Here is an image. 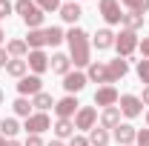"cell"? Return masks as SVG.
Masks as SVG:
<instances>
[{"instance_id": "obj_1", "label": "cell", "mask_w": 149, "mask_h": 146, "mask_svg": "<svg viewBox=\"0 0 149 146\" xmlns=\"http://www.w3.org/2000/svg\"><path fill=\"white\" fill-rule=\"evenodd\" d=\"M66 43H69V60L74 66H89L92 63V40L80 26H72L66 32Z\"/></svg>"}, {"instance_id": "obj_46", "label": "cell", "mask_w": 149, "mask_h": 146, "mask_svg": "<svg viewBox=\"0 0 149 146\" xmlns=\"http://www.w3.org/2000/svg\"><path fill=\"white\" fill-rule=\"evenodd\" d=\"M132 146H135V143H132Z\"/></svg>"}, {"instance_id": "obj_27", "label": "cell", "mask_w": 149, "mask_h": 146, "mask_svg": "<svg viewBox=\"0 0 149 146\" xmlns=\"http://www.w3.org/2000/svg\"><path fill=\"white\" fill-rule=\"evenodd\" d=\"M17 132H20V123L15 120V117H6V120H0V135H3L6 140H12Z\"/></svg>"}, {"instance_id": "obj_26", "label": "cell", "mask_w": 149, "mask_h": 146, "mask_svg": "<svg viewBox=\"0 0 149 146\" xmlns=\"http://www.w3.org/2000/svg\"><path fill=\"white\" fill-rule=\"evenodd\" d=\"M32 106L40 112H46V109H55V100H52V95L49 92H37L35 97H32Z\"/></svg>"}, {"instance_id": "obj_41", "label": "cell", "mask_w": 149, "mask_h": 146, "mask_svg": "<svg viewBox=\"0 0 149 146\" xmlns=\"http://www.w3.org/2000/svg\"><path fill=\"white\" fill-rule=\"evenodd\" d=\"M49 146H66V143H63V140H52Z\"/></svg>"}, {"instance_id": "obj_28", "label": "cell", "mask_w": 149, "mask_h": 146, "mask_svg": "<svg viewBox=\"0 0 149 146\" xmlns=\"http://www.w3.org/2000/svg\"><path fill=\"white\" fill-rule=\"evenodd\" d=\"M12 109H15L17 117H29V115H32V100H29V97H17V100L12 103Z\"/></svg>"}, {"instance_id": "obj_23", "label": "cell", "mask_w": 149, "mask_h": 146, "mask_svg": "<svg viewBox=\"0 0 149 146\" xmlns=\"http://www.w3.org/2000/svg\"><path fill=\"white\" fill-rule=\"evenodd\" d=\"M57 140H63V138H72L74 135V120H63V117H57V123L52 126Z\"/></svg>"}, {"instance_id": "obj_37", "label": "cell", "mask_w": 149, "mask_h": 146, "mask_svg": "<svg viewBox=\"0 0 149 146\" xmlns=\"http://www.w3.org/2000/svg\"><path fill=\"white\" fill-rule=\"evenodd\" d=\"M138 49H141V52H143V57L149 60V37H143V40L138 43Z\"/></svg>"}, {"instance_id": "obj_25", "label": "cell", "mask_w": 149, "mask_h": 146, "mask_svg": "<svg viewBox=\"0 0 149 146\" xmlns=\"http://www.w3.org/2000/svg\"><path fill=\"white\" fill-rule=\"evenodd\" d=\"M120 26L129 29V32H141V29H143V15H138V12H126L123 20H120Z\"/></svg>"}, {"instance_id": "obj_5", "label": "cell", "mask_w": 149, "mask_h": 146, "mask_svg": "<svg viewBox=\"0 0 149 146\" xmlns=\"http://www.w3.org/2000/svg\"><path fill=\"white\" fill-rule=\"evenodd\" d=\"M126 72H129V60H126V57H115V60H109V63H106V86L123 80Z\"/></svg>"}, {"instance_id": "obj_21", "label": "cell", "mask_w": 149, "mask_h": 146, "mask_svg": "<svg viewBox=\"0 0 149 146\" xmlns=\"http://www.w3.org/2000/svg\"><path fill=\"white\" fill-rule=\"evenodd\" d=\"M86 80H92V83H103V86H106V63L92 60V63L86 66Z\"/></svg>"}, {"instance_id": "obj_10", "label": "cell", "mask_w": 149, "mask_h": 146, "mask_svg": "<svg viewBox=\"0 0 149 146\" xmlns=\"http://www.w3.org/2000/svg\"><path fill=\"white\" fill-rule=\"evenodd\" d=\"M17 92H20V97H35L37 92H43V80H40V74H26V77H20Z\"/></svg>"}, {"instance_id": "obj_19", "label": "cell", "mask_w": 149, "mask_h": 146, "mask_svg": "<svg viewBox=\"0 0 149 146\" xmlns=\"http://www.w3.org/2000/svg\"><path fill=\"white\" fill-rule=\"evenodd\" d=\"M100 123L97 126H103V129H115L118 123H120V109L118 106H106V109L100 112V117H97Z\"/></svg>"}, {"instance_id": "obj_36", "label": "cell", "mask_w": 149, "mask_h": 146, "mask_svg": "<svg viewBox=\"0 0 149 146\" xmlns=\"http://www.w3.org/2000/svg\"><path fill=\"white\" fill-rule=\"evenodd\" d=\"M12 9H15V6H12V3H9V0H0V20L6 17V15H9V12H12Z\"/></svg>"}, {"instance_id": "obj_17", "label": "cell", "mask_w": 149, "mask_h": 146, "mask_svg": "<svg viewBox=\"0 0 149 146\" xmlns=\"http://www.w3.org/2000/svg\"><path fill=\"white\" fill-rule=\"evenodd\" d=\"M135 135H138V129L132 126V123H118L115 126V140L120 146H132L135 143Z\"/></svg>"}, {"instance_id": "obj_31", "label": "cell", "mask_w": 149, "mask_h": 146, "mask_svg": "<svg viewBox=\"0 0 149 146\" xmlns=\"http://www.w3.org/2000/svg\"><path fill=\"white\" fill-rule=\"evenodd\" d=\"M135 72H138V77H141V83H146V86H149V60H146V57L138 60V69H135Z\"/></svg>"}, {"instance_id": "obj_14", "label": "cell", "mask_w": 149, "mask_h": 146, "mask_svg": "<svg viewBox=\"0 0 149 146\" xmlns=\"http://www.w3.org/2000/svg\"><path fill=\"white\" fill-rule=\"evenodd\" d=\"M80 15H83V9H80V3L77 0H66V3H60V17H63V23H77L80 20Z\"/></svg>"}, {"instance_id": "obj_2", "label": "cell", "mask_w": 149, "mask_h": 146, "mask_svg": "<svg viewBox=\"0 0 149 146\" xmlns=\"http://www.w3.org/2000/svg\"><path fill=\"white\" fill-rule=\"evenodd\" d=\"M15 12L23 17V23H26L29 29H40V26H43V17H46V12L37 9L35 0H17V3H15Z\"/></svg>"}, {"instance_id": "obj_35", "label": "cell", "mask_w": 149, "mask_h": 146, "mask_svg": "<svg viewBox=\"0 0 149 146\" xmlns=\"http://www.w3.org/2000/svg\"><path fill=\"white\" fill-rule=\"evenodd\" d=\"M23 146H46V143H43V138H40V135H29Z\"/></svg>"}, {"instance_id": "obj_38", "label": "cell", "mask_w": 149, "mask_h": 146, "mask_svg": "<svg viewBox=\"0 0 149 146\" xmlns=\"http://www.w3.org/2000/svg\"><path fill=\"white\" fill-rule=\"evenodd\" d=\"M6 63H9V55H6V46H0V69H6Z\"/></svg>"}, {"instance_id": "obj_8", "label": "cell", "mask_w": 149, "mask_h": 146, "mask_svg": "<svg viewBox=\"0 0 149 146\" xmlns=\"http://www.w3.org/2000/svg\"><path fill=\"white\" fill-rule=\"evenodd\" d=\"M118 109H120L123 117H138V115H143V103H141L138 95H120Z\"/></svg>"}, {"instance_id": "obj_16", "label": "cell", "mask_w": 149, "mask_h": 146, "mask_svg": "<svg viewBox=\"0 0 149 146\" xmlns=\"http://www.w3.org/2000/svg\"><path fill=\"white\" fill-rule=\"evenodd\" d=\"M92 46L97 49V52H106V49H112L115 46V32L112 29H97L92 37Z\"/></svg>"}, {"instance_id": "obj_3", "label": "cell", "mask_w": 149, "mask_h": 146, "mask_svg": "<svg viewBox=\"0 0 149 146\" xmlns=\"http://www.w3.org/2000/svg\"><path fill=\"white\" fill-rule=\"evenodd\" d=\"M138 32H129V29H120V35H115V49H118V57H129L135 49H138Z\"/></svg>"}, {"instance_id": "obj_32", "label": "cell", "mask_w": 149, "mask_h": 146, "mask_svg": "<svg viewBox=\"0 0 149 146\" xmlns=\"http://www.w3.org/2000/svg\"><path fill=\"white\" fill-rule=\"evenodd\" d=\"M35 3L43 12H60V0H35Z\"/></svg>"}, {"instance_id": "obj_7", "label": "cell", "mask_w": 149, "mask_h": 146, "mask_svg": "<svg viewBox=\"0 0 149 146\" xmlns=\"http://www.w3.org/2000/svg\"><path fill=\"white\" fill-rule=\"evenodd\" d=\"M97 126V109L95 106H80L77 115H74V129L80 132H89V129Z\"/></svg>"}, {"instance_id": "obj_20", "label": "cell", "mask_w": 149, "mask_h": 146, "mask_svg": "<svg viewBox=\"0 0 149 146\" xmlns=\"http://www.w3.org/2000/svg\"><path fill=\"white\" fill-rule=\"evenodd\" d=\"M26 46H29V52H32V49H43V46H49L46 29H29V35H26Z\"/></svg>"}, {"instance_id": "obj_11", "label": "cell", "mask_w": 149, "mask_h": 146, "mask_svg": "<svg viewBox=\"0 0 149 146\" xmlns=\"http://www.w3.org/2000/svg\"><path fill=\"white\" fill-rule=\"evenodd\" d=\"M26 63H29V69H32L35 74L49 72V55H46L43 49H32V52L26 55Z\"/></svg>"}, {"instance_id": "obj_4", "label": "cell", "mask_w": 149, "mask_h": 146, "mask_svg": "<svg viewBox=\"0 0 149 146\" xmlns=\"http://www.w3.org/2000/svg\"><path fill=\"white\" fill-rule=\"evenodd\" d=\"M23 129H26L29 135H43V132H49V129H52V120H49V115H46V112H32V115L26 117Z\"/></svg>"}, {"instance_id": "obj_12", "label": "cell", "mask_w": 149, "mask_h": 146, "mask_svg": "<svg viewBox=\"0 0 149 146\" xmlns=\"http://www.w3.org/2000/svg\"><path fill=\"white\" fill-rule=\"evenodd\" d=\"M118 100H120V95L115 86H100V89L95 92V106H118Z\"/></svg>"}, {"instance_id": "obj_15", "label": "cell", "mask_w": 149, "mask_h": 146, "mask_svg": "<svg viewBox=\"0 0 149 146\" xmlns=\"http://www.w3.org/2000/svg\"><path fill=\"white\" fill-rule=\"evenodd\" d=\"M49 69L55 74H60V77H66V74L72 72V60H69V55H63V52H57V55L49 57Z\"/></svg>"}, {"instance_id": "obj_39", "label": "cell", "mask_w": 149, "mask_h": 146, "mask_svg": "<svg viewBox=\"0 0 149 146\" xmlns=\"http://www.w3.org/2000/svg\"><path fill=\"white\" fill-rule=\"evenodd\" d=\"M141 103L149 106V86H143V92H141Z\"/></svg>"}, {"instance_id": "obj_33", "label": "cell", "mask_w": 149, "mask_h": 146, "mask_svg": "<svg viewBox=\"0 0 149 146\" xmlns=\"http://www.w3.org/2000/svg\"><path fill=\"white\" fill-rule=\"evenodd\" d=\"M135 146H149V129H138V135H135Z\"/></svg>"}, {"instance_id": "obj_22", "label": "cell", "mask_w": 149, "mask_h": 146, "mask_svg": "<svg viewBox=\"0 0 149 146\" xmlns=\"http://www.w3.org/2000/svg\"><path fill=\"white\" fill-rule=\"evenodd\" d=\"M109 140H112L109 129H103V126L89 129V146H109Z\"/></svg>"}, {"instance_id": "obj_24", "label": "cell", "mask_w": 149, "mask_h": 146, "mask_svg": "<svg viewBox=\"0 0 149 146\" xmlns=\"http://www.w3.org/2000/svg\"><path fill=\"white\" fill-rule=\"evenodd\" d=\"M6 55H9V57H26V55H29V46H26V40H20V37L9 40V43H6Z\"/></svg>"}, {"instance_id": "obj_40", "label": "cell", "mask_w": 149, "mask_h": 146, "mask_svg": "<svg viewBox=\"0 0 149 146\" xmlns=\"http://www.w3.org/2000/svg\"><path fill=\"white\" fill-rule=\"evenodd\" d=\"M6 146H23V143H20V140H15V138H12V140H6Z\"/></svg>"}, {"instance_id": "obj_44", "label": "cell", "mask_w": 149, "mask_h": 146, "mask_svg": "<svg viewBox=\"0 0 149 146\" xmlns=\"http://www.w3.org/2000/svg\"><path fill=\"white\" fill-rule=\"evenodd\" d=\"M3 37H6V35H3V29H0V43H3Z\"/></svg>"}, {"instance_id": "obj_13", "label": "cell", "mask_w": 149, "mask_h": 146, "mask_svg": "<svg viewBox=\"0 0 149 146\" xmlns=\"http://www.w3.org/2000/svg\"><path fill=\"white\" fill-rule=\"evenodd\" d=\"M86 83H89V80H86V74H83V72H69L66 77H63V89H66V95H77V92H83Z\"/></svg>"}, {"instance_id": "obj_9", "label": "cell", "mask_w": 149, "mask_h": 146, "mask_svg": "<svg viewBox=\"0 0 149 146\" xmlns=\"http://www.w3.org/2000/svg\"><path fill=\"white\" fill-rule=\"evenodd\" d=\"M97 6H100V15H103V20H106L109 26H120V20H123V9H120L118 0H100Z\"/></svg>"}, {"instance_id": "obj_29", "label": "cell", "mask_w": 149, "mask_h": 146, "mask_svg": "<svg viewBox=\"0 0 149 146\" xmlns=\"http://www.w3.org/2000/svg\"><path fill=\"white\" fill-rule=\"evenodd\" d=\"M118 3H123L129 12H138L143 17H146V12H149V0H118Z\"/></svg>"}, {"instance_id": "obj_43", "label": "cell", "mask_w": 149, "mask_h": 146, "mask_svg": "<svg viewBox=\"0 0 149 146\" xmlns=\"http://www.w3.org/2000/svg\"><path fill=\"white\" fill-rule=\"evenodd\" d=\"M0 146H6V138H3V135H0Z\"/></svg>"}, {"instance_id": "obj_45", "label": "cell", "mask_w": 149, "mask_h": 146, "mask_svg": "<svg viewBox=\"0 0 149 146\" xmlns=\"http://www.w3.org/2000/svg\"><path fill=\"white\" fill-rule=\"evenodd\" d=\"M146 129H149V112H146Z\"/></svg>"}, {"instance_id": "obj_6", "label": "cell", "mask_w": 149, "mask_h": 146, "mask_svg": "<svg viewBox=\"0 0 149 146\" xmlns=\"http://www.w3.org/2000/svg\"><path fill=\"white\" fill-rule=\"evenodd\" d=\"M77 109H80V103H77L74 95H66V97L55 100V115H57V117H63V120H74Z\"/></svg>"}, {"instance_id": "obj_42", "label": "cell", "mask_w": 149, "mask_h": 146, "mask_svg": "<svg viewBox=\"0 0 149 146\" xmlns=\"http://www.w3.org/2000/svg\"><path fill=\"white\" fill-rule=\"evenodd\" d=\"M3 100H6V92H3V89H0V103H3Z\"/></svg>"}, {"instance_id": "obj_34", "label": "cell", "mask_w": 149, "mask_h": 146, "mask_svg": "<svg viewBox=\"0 0 149 146\" xmlns=\"http://www.w3.org/2000/svg\"><path fill=\"white\" fill-rule=\"evenodd\" d=\"M69 146H89V138H83V135H72V138H69Z\"/></svg>"}, {"instance_id": "obj_30", "label": "cell", "mask_w": 149, "mask_h": 146, "mask_svg": "<svg viewBox=\"0 0 149 146\" xmlns=\"http://www.w3.org/2000/svg\"><path fill=\"white\" fill-rule=\"evenodd\" d=\"M46 37H49V46H60V43L66 40V32H63L60 26H49V29H46Z\"/></svg>"}, {"instance_id": "obj_18", "label": "cell", "mask_w": 149, "mask_h": 146, "mask_svg": "<svg viewBox=\"0 0 149 146\" xmlns=\"http://www.w3.org/2000/svg\"><path fill=\"white\" fill-rule=\"evenodd\" d=\"M29 72V63H26V57H9V63H6V74L9 77H26Z\"/></svg>"}]
</instances>
